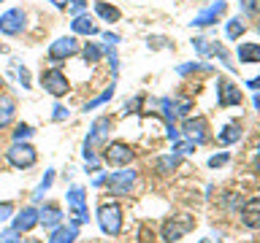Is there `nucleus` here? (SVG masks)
Returning <instances> with one entry per match:
<instances>
[{
    "mask_svg": "<svg viewBox=\"0 0 260 243\" xmlns=\"http://www.w3.org/2000/svg\"><path fill=\"white\" fill-rule=\"evenodd\" d=\"M111 127H114V119H111V116H98V119L92 122V127H89V133H87V141H84V159H87V168L92 170V173L98 170V165H101V159H98L95 149H98V146H106Z\"/></svg>",
    "mask_w": 260,
    "mask_h": 243,
    "instance_id": "nucleus-1",
    "label": "nucleus"
},
{
    "mask_svg": "<svg viewBox=\"0 0 260 243\" xmlns=\"http://www.w3.org/2000/svg\"><path fill=\"white\" fill-rule=\"evenodd\" d=\"M138 173L133 168H122L117 170V173H106L103 176V186L109 189V194H117V197H125V194H130V189H133Z\"/></svg>",
    "mask_w": 260,
    "mask_h": 243,
    "instance_id": "nucleus-2",
    "label": "nucleus"
},
{
    "mask_svg": "<svg viewBox=\"0 0 260 243\" xmlns=\"http://www.w3.org/2000/svg\"><path fill=\"white\" fill-rule=\"evenodd\" d=\"M192 230H195V219L190 214H176V216H171V219L162 222L160 235H162L166 243H174V240H182L184 235L192 232Z\"/></svg>",
    "mask_w": 260,
    "mask_h": 243,
    "instance_id": "nucleus-3",
    "label": "nucleus"
},
{
    "mask_svg": "<svg viewBox=\"0 0 260 243\" xmlns=\"http://www.w3.org/2000/svg\"><path fill=\"white\" fill-rule=\"evenodd\" d=\"M6 159H8V165H11V168L24 170V168H32V165H36L38 151H36V146L27 143V141H14L11 149L6 151Z\"/></svg>",
    "mask_w": 260,
    "mask_h": 243,
    "instance_id": "nucleus-4",
    "label": "nucleus"
},
{
    "mask_svg": "<svg viewBox=\"0 0 260 243\" xmlns=\"http://www.w3.org/2000/svg\"><path fill=\"white\" fill-rule=\"evenodd\" d=\"M98 224H101V230L106 235H119L122 232V208L117 202H103L101 208H98Z\"/></svg>",
    "mask_w": 260,
    "mask_h": 243,
    "instance_id": "nucleus-5",
    "label": "nucleus"
},
{
    "mask_svg": "<svg viewBox=\"0 0 260 243\" xmlns=\"http://www.w3.org/2000/svg\"><path fill=\"white\" fill-rule=\"evenodd\" d=\"M136 157V151H133V146H127V143H122V141H114V143H106L103 146V162L106 165H111V168H125L130 165Z\"/></svg>",
    "mask_w": 260,
    "mask_h": 243,
    "instance_id": "nucleus-6",
    "label": "nucleus"
},
{
    "mask_svg": "<svg viewBox=\"0 0 260 243\" xmlns=\"http://www.w3.org/2000/svg\"><path fill=\"white\" fill-rule=\"evenodd\" d=\"M41 87H44L52 97H62V95H68L71 81H68V76H65L60 68H49V70L41 73Z\"/></svg>",
    "mask_w": 260,
    "mask_h": 243,
    "instance_id": "nucleus-7",
    "label": "nucleus"
},
{
    "mask_svg": "<svg viewBox=\"0 0 260 243\" xmlns=\"http://www.w3.org/2000/svg\"><path fill=\"white\" fill-rule=\"evenodd\" d=\"M24 24H27V16L22 8H8L6 14H0V35H19Z\"/></svg>",
    "mask_w": 260,
    "mask_h": 243,
    "instance_id": "nucleus-8",
    "label": "nucleus"
},
{
    "mask_svg": "<svg viewBox=\"0 0 260 243\" xmlns=\"http://www.w3.org/2000/svg\"><path fill=\"white\" fill-rule=\"evenodd\" d=\"M79 52V40L73 38V35H62V38H57L52 46H49V60L52 62H65V60H71L73 54Z\"/></svg>",
    "mask_w": 260,
    "mask_h": 243,
    "instance_id": "nucleus-9",
    "label": "nucleus"
},
{
    "mask_svg": "<svg viewBox=\"0 0 260 243\" xmlns=\"http://www.w3.org/2000/svg\"><path fill=\"white\" fill-rule=\"evenodd\" d=\"M68 206H71V216L73 222L87 224L89 222V211H87V194L81 186H71L68 189Z\"/></svg>",
    "mask_w": 260,
    "mask_h": 243,
    "instance_id": "nucleus-10",
    "label": "nucleus"
},
{
    "mask_svg": "<svg viewBox=\"0 0 260 243\" xmlns=\"http://www.w3.org/2000/svg\"><path fill=\"white\" fill-rule=\"evenodd\" d=\"M241 89L231 84L228 78H217V105L219 108H233V105H241Z\"/></svg>",
    "mask_w": 260,
    "mask_h": 243,
    "instance_id": "nucleus-11",
    "label": "nucleus"
},
{
    "mask_svg": "<svg viewBox=\"0 0 260 243\" xmlns=\"http://www.w3.org/2000/svg\"><path fill=\"white\" fill-rule=\"evenodd\" d=\"M206 119L203 116H195V119H184V125H182V133L187 135V141H192L195 146H201V143H206L209 141V133H206Z\"/></svg>",
    "mask_w": 260,
    "mask_h": 243,
    "instance_id": "nucleus-12",
    "label": "nucleus"
},
{
    "mask_svg": "<svg viewBox=\"0 0 260 243\" xmlns=\"http://www.w3.org/2000/svg\"><path fill=\"white\" fill-rule=\"evenodd\" d=\"M225 8H228L225 0H217V3H211L206 11L195 14V19H192L190 24H192V27H209V24H214V22L219 19V14H225Z\"/></svg>",
    "mask_w": 260,
    "mask_h": 243,
    "instance_id": "nucleus-13",
    "label": "nucleus"
},
{
    "mask_svg": "<svg viewBox=\"0 0 260 243\" xmlns=\"http://www.w3.org/2000/svg\"><path fill=\"white\" fill-rule=\"evenodd\" d=\"M11 219H14V224H11V227H14L16 232H30L32 227L38 224V208L24 206V208L19 211V214H14Z\"/></svg>",
    "mask_w": 260,
    "mask_h": 243,
    "instance_id": "nucleus-14",
    "label": "nucleus"
},
{
    "mask_svg": "<svg viewBox=\"0 0 260 243\" xmlns=\"http://www.w3.org/2000/svg\"><path fill=\"white\" fill-rule=\"evenodd\" d=\"M79 222H68V224H60L49 232V240L46 243H73L79 238Z\"/></svg>",
    "mask_w": 260,
    "mask_h": 243,
    "instance_id": "nucleus-15",
    "label": "nucleus"
},
{
    "mask_svg": "<svg viewBox=\"0 0 260 243\" xmlns=\"http://www.w3.org/2000/svg\"><path fill=\"white\" fill-rule=\"evenodd\" d=\"M241 222H244V227H249V230H260V194L244 202Z\"/></svg>",
    "mask_w": 260,
    "mask_h": 243,
    "instance_id": "nucleus-16",
    "label": "nucleus"
},
{
    "mask_svg": "<svg viewBox=\"0 0 260 243\" xmlns=\"http://www.w3.org/2000/svg\"><path fill=\"white\" fill-rule=\"evenodd\" d=\"M62 211H60V206H44L38 211V224H44V230H49L52 232L54 227H60L62 224Z\"/></svg>",
    "mask_w": 260,
    "mask_h": 243,
    "instance_id": "nucleus-17",
    "label": "nucleus"
},
{
    "mask_svg": "<svg viewBox=\"0 0 260 243\" xmlns=\"http://www.w3.org/2000/svg\"><path fill=\"white\" fill-rule=\"evenodd\" d=\"M71 30L79 32V35H95L98 24L92 22V16H89V14H76V16H73V22H71Z\"/></svg>",
    "mask_w": 260,
    "mask_h": 243,
    "instance_id": "nucleus-18",
    "label": "nucleus"
},
{
    "mask_svg": "<svg viewBox=\"0 0 260 243\" xmlns=\"http://www.w3.org/2000/svg\"><path fill=\"white\" fill-rule=\"evenodd\" d=\"M239 62L241 65H252V62H260V44H239Z\"/></svg>",
    "mask_w": 260,
    "mask_h": 243,
    "instance_id": "nucleus-19",
    "label": "nucleus"
},
{
    "mask_svg": "<svg viewBox=\"0 0 260 243\" xmlns=\"http://www.w3.org/2000/svg\"><path fill=\"white\" fill-rule=\"evenodd\" d=\"M95 14L101 16V19H106V22H119L122 19L119 8L111 6V3H106V0H98V3H95Z\"/></svg>",
    "mask_w": 260,
    "mask_h": 243,
    "instance_id": "nucleus-20",
    "label": "nucleus"
},
{
    "mask_svg": "<svg viewBox=\"0 0 260 243\" xmlns=\"http://www.w3.org/2000/svg\"><path fill=\"white\" fill-rule=\"evenodd\" d=\"M14 113H16V103L11 100V97H6V95H0V130L11 125V119H14Z\"/></svg>",
    "mask_w": 260,
    "mask_h": 243,
    "instance_id": "nucleus-21",
    "label": "nucleus"
},
{
    "mask_svg": "<svg viewBox=\"0 0 260 243\" xmlns=\"http://www.w3.org/2000/svg\"><path fill=\"white\" fill-rule=\"evenodd\" d=\"M241 138V127H239V122H231V125H225L222 130H219V135H217V141L222 143V146H231L236 143Z\"/></svg>",
    "mask_w": 260,
    "mask_h": 243,
    "instance_id": "nucleus-22",
    "label": "nucleus"
},
{
    "mask_svg": "<svg viewBox=\"0 0 260 243\" xmlns=\"http://www.w3.org/2000/svg\"><path fill=\"white\" fill-rule=\"evenodd\" d=\"M176 165H179V154H166V157H157L154 159V170H157L160 176H168V173H174L176 170Z\"/></svg>",
    "mask_w": 260,
    "mask_h": 243,
    "instance_id": "nucleus-23",
    "label": "nucleus"
},
{
    "mask_svg": "<svg viewBox=\"0 0 260 243\" xmlns=\"http://www.w3.org/2000/svg\"><path fill=\"white\" fill-rule=\"evenodd\" d=\"M81 57H84V62H87V65H98V62H101V57H103V49L98 46V44H92V40H87V44H84V52H81Z\"/></svg>",
    "mask_w": 260,
    "mask_h": 243,
    "instance_id": "nucleus-24",
    "label": "nucleus"
},
{
    "mask_svg": "<svg viewBox=\"0 0 260 243\" xmlns=\"http://www.w3.org/2000/svg\"><path fill=\"white\" fill-rule=\"evenodd\" d=\"M111 97H114V84H109V89H103V92L98 95V97H92V100H87V103H84V113H87V111H95L98 105H103V103H109Z\"/></svg>",
    "mask_w": 260,
    "mask_h": 243,
    "instance_id": "nucleus-25",
    "label": "nucleus"
},
{
    "mask_svg": "<svg viewBox=\"0 0 260 243\" xmlns=\"http://www.w3.org/2000/svg\"><path fill=\"white\" fill-rule=\"evenodd\" d=\"M190 108H192V100H190V97H174V100H171L174 119H176V116H187V113H190Z\"/></svg>",
    "mask_w": 260,
    "mask_h": 243,
    "instance_id": "nucleus-26",
    "label": "nucleus"
},
{
    "mask_svg": "<svg viewBox=\"0 0 260 243\" xmlns=\"http://www.w3.org/2000/svg\"><path fill=\"white\" fill-rule=\"evenodd\" d=\"M244 30H247V24H244L239 16L231 19V22H228V27H225V32H228V38H231V40H239L244 35Z\"/></svg>",
    "mask_w": 260,
    "mask_h": 243,
    "instance_id": "nucleus-27",
    "label": "nucleus"
},
{
    "mask_svg": "<svg viewBox=\"0 0 260 243\" xmlns=\"http://www.w3.org/2000/svg\"><path fill=\"white\" fill-rule=\"evenodd\" d=\"M52 181H54V170L49 168L46 176H44V181H41V184L36 186V192H32V200H41V197H44V194L49 192V186H52Z\"/></svg>",
    "mask_w": 260,
    "mask_h": 243,
    "instance_id": "nucleus-28",
    "label": "nucleus"
},
{
    "mask_svg": "<svg viewBox=\"0 0 260 243\" xmlns=\"http://www.w3.org/2000/svg\"><path fill=\"white\" fill-rule=\"evenodd\" d=\"M192 46H195V52L198 54H203V57H209V54H217V44H211V40H206V38H195L192 40Z\"/></svg>",
    "mask_w": 260,
    "mask_h": 243,
    "instance_id": "nucleus-29",
    "label": "nucleus"
},
{
    "mask_svg": "<svg viewBox=\"0 0 260 243\" xmlns=\"http://www.w3.org/2000/svg\"><path fill=\"white\" fill-rule=\"evenodd\" d=\"M192 70H211L209 65H203V62H184V65H179L176 73L179 76H187V73H192Z\"/></svg>",
    "mask_w": 260,
    "mask_h": 243,
    "instance_id": "nucleus-30",
    "label": "nucleus"
},
{
    "mask_svg": "<svg viewBox=\"0 0 260 243\" xmlns=\"http://www.w3.org/2000/svg\"><path fill=\"white\" fill-rule=\"evenodd\" d=\"M244 16H260V0H241Z\"/></svg>",
    "mask_w": 260,
    "mask_h": 243,
    "instance_id": "nucleus-31",
    "label": "nucleus"
},
{
    "mask_svg": "<svg viewBox=\"0 0 260 243\" xmlns=\"http://www.w3.org/2000/svg\"><path fill=\"white\" fill-rule=\"evenodd\" d=\"M36 133L30 125H16V130H14V141H27V138Z\"/></svg>",
    "mask_w": 260,
    "mask_h": 243,
    "instance_id": "nucleus-32",
    "label": "nucleus"
},
{
    "mask_svg": "<svg viewBox=\"0 0 260 243\" xmlns=\"http://www.w3.org/2000/svg\"><path fill=\"white\" fill-rule=\"evenodd\" d=\"M11 216H14V202L3 200V202H0V224H3V222H8Z\"/></svg>",
    "mask_w": 260,
    "mask_h": 243,
    "instance_id": "nucleus-33",
    "label": "nucleus"
},
{
    "mask_svg": "<svg viewBox=\"0 0 260 243\" xmlns=\"http://www.w3.org/2000/svg\"><path fill=\"white\" fill-rule=\"evenodd\" d=\"M22 232H16L14 227L11 230H6V232H0V243H22V238H19Z\"/></svg>",
    "mask_w": 260,
    "mask_h": 243,
    "instance_id": "nucleus-34",
    "label": "nucleus"
},
{
    "mask_svg": "<svg viewBox=\"0 0 260 243\" xmlns=\"http://www.w3.org/2000/svg\"><path fill=\"white\" fill-rule=\"evenodd\" d=\"M174 151L176 154H190V151H195V143L192 141H174Z\"/></svg>",
    "mask_w": 260,
    "mask_h": 243,
    "instance_id": "nucleus-35",
    "label": "nucleus"
},
{
    "mask_svg": "<svg viewBox=\"0 0 260 243\" xmlns=\"http://www.w3.org/2000/svg\"><path fill=\"white\" fill-rule=\"evenodd\" d=\"M84 8H87V0H68V11L76 16V14H84Z\"/></svg>",
    "mask_w": 260,
    "mask_h": 243,
    "instance_id": "nucleus-36",
    "label": "nucleus"
},
{
    "mask_svg": "<svg viewBox=\"0 0 260 243\" xmlns=\"http://www.w3.org/2000/svg\"><path fill=\"white\" fill-rule=\"evenodd\" d=\"M228 159H231V154H228V151H222V154H214V157L209 159V168H222Z\"/></svg>",
    "mask_w": 260,
    "mask_h": 243,
    "instance_id": "nucleus-37",
    "label": "nucleus"
},
{
    "mask_svg": "<svg viewBox=\"0 0 260 243\" xmlns=\"http://www.w3.org/2000/svg\"><path fill=\"white\" fill-rule=\"evenodd\" d=\"M141 103H144V95H136L133 100H127V103H125V113H136Z\"/></svg>",
    "mask_w": 260,
    "mask_h": 243,
    "instance_id": "nucleus-38",
    "label": "nucleus"
},
{
    "mask_svg": "<svg viewBox=\"0 0 260 243\" xmlns=\"http://www.w3.org/2000/svg\"><path fill=\"white\" fill-rule=\"evenodd\" d=\"M52 119H54V122H62V119H68V108L57 103V105H54V111H52Z\"/></svg>",
    "mask_w": 260,
    "mask_h": 243,
    "instance_id": "nucleus-39",
    "label": "nucleus"
},
{
    "mask_svg": "<svg viewBox=\"0 0 260 243\" xmlns=\"http://www.w3.org/2000/svg\"><path fill=\"white\" fill-rule=\"evenodd\" d=\"M19 81H22L24 89H30V73H27V68H19Z\"/></svg>",
    "mask_w": 260,
    "mask_h": 243,
    "instance_id": "nucleus-40",
    "label": "nucleus"
},
{
    "mask_svg": "<svg viewBox=\"0 0 260 243\" xmlns=\"http://www.w3.org/2000/svg\"><path fill=\"white\" fill-rule=\"evenodd\" d=\"M103 40H106V44H111V46H117L119 44V35H114V32H103Z\"/></svg>",
    "mask_w": 260,
    "mask_h": 243,
    "instance_id": "nucleus-41",
    "label": "nucleus"
},
{
    "mask_svg": "<svg viewBox=\"0 0 260 243\" xmlns=\"http://www.w3.org/2000/svg\"><path fill=\"white\" fill-rule=\"evenodd\" d=\"M247 87H249V89H255V92H257V89H260V76L249 78V81H247Z\"/></svg>",
    "mask_w": 260,
    "mask_h": 243,
    "instance_id": "nucleus-42",
    "label": "nucleus"
},
{
    "mask_svg": "<svg viewBox=\"0 0 260 243\" xmlns=\"http://www.w3.org/2000/svg\"><path fill=\"white\" fill-rule=\"evenodd\" d=\"M252 105H255V108H260V89L255 92V97H252Z\"/></svg>",
    "mask_w": 260,
    "mask_h": 243,
    "instance_id": "nucleus-43",
    "label": "nucleus"
},
{
    "mask_svg": "<svg viewBox=\"0 0 260 243\" xmlns=\"http://www.w3.org/2000/svg\"><path fill=\"white\" fill-rule=\"evenodd\" d=\"M52 3H54L57 8H68V0H52Z\"/></svg>",
    "mask_w": 260,
    "mask_h": 243,
    "instance_id": "nucleus-44",
    "label": "nucleus"
},
{
    "mask_svg": "<svg viewBox=\"0 0 260 243\" xmlns=\"http://www.w3.org/2000/svg\"><path fill=\"white\" fill-rule=\"evenodd\" d=\"M255 165H257V173H260V146H257V157H255Z\"/></svg>",
    "mask_w": 260,
    "mask_h": 243,
    "instance_id": "nucleus-45",
    "label": "nucleus"
},
{
    "mask_svg": "<svg viewBox=\"0 0 260 243\" xmlns=\"http://www.w3.org/2000/svg\"><path fill=\"white\" fill-rule=\"evenodd\" d=\"M6 87V81H3V76H0V89H3Z\"/></svg>",
    "mask_w": 260,
    "mask_h": 243,
    "instance_id": "nucleus-46",
    "label": "nucleus"
},
{
    "mask_svg": "<svg viewBox=\"0 0 260 243\" xmlns=\"http://www.w3.org/2000/svg\"><path fill=\"white\" fill-rule=\"evenodd\" d=\"M198 243H211V240H209V238H201V240H198Z\"/></svg>",
    "mask_w": 260,
    "mask_h": 243,
    "instance_id": "nucleus-47",
    "label": "nucleus"
},
{
    "mask_svg": "<svg viewBox=\"0 0 260 243\" xmlns=\"http://www.w3.org/2000/svg\"><path fill=\"white\" fill-rule=\"evenodd\" d=\"M257 32H260V22H257Z\"/></svg>",
    "mask_w": 260,
    "mask_h": 243,
    "instance_id": "nucleus-48",
    "label": "nucleus"
},
{
    "mask_svg": "<svg viewBox=\"0 0 260 243\" xmlns=\"http://www.w3.org/2000/svg\"><path fill=\"white\" fill-rule=\"evenodd\" d=\"M0 3H6V0H0Z\"/></svg>",
    "mask_w": 260,
    "mask_h": 243,
    "instance_id": "nucleus-49",
    "label": "nucleus"
}]
</instances>
